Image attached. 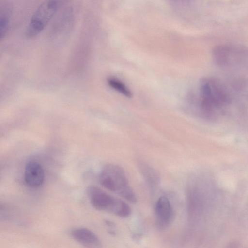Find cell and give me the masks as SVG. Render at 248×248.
<instances>
[{
    "instance_id": "6da1fadb",
    "label": "cell",
    "mask_w": 248,
    "mask_h": 248,
    "mask_svg": "<svg viewBox=\"0 0 248 248\" xmlns=\"http://www.w3.org/2000/svg\"><path fill=\"white\" fill-rule=\"evenodd\" d=\"M192 104L206 114L227 105L230 96L227 88L218 79L207 77L200 82L198 94L192 96Z\"/></svg>"
},
{
    "instance_id": "7a4b0ae2",
    "label": "cell",
    "mask_w": 248,
    "mask_h": 248,
    "mask_svg": "<svg viewBox=\"0 0 248 248\" xmlns=\"http://www.w3.org/2000/svg\"><path fill=\"white\" fill-rule=\"evenodd\" d=\"M101 185L132 203L137 202L136 196L130 186L124 170L118 165L109 164L102 168L99 177Z\"/></svg>"
},
{
    "instance_id": "3957f363",
    "label": "cell",
    "mask_w": 248,
    "mask_h": 248,
    "mask_svg": "<svg viewBox=\"0 0 248 248\" xmlns=\"http://www.w3.org/2000/svg\"><path fill=\"white\" fill-rule=\"evenodd\" d=\"M87 193L90 203L95 209L110 212L121 217H128L131 214L130 206L124 201L108 194L102 189L91 186Z\"/></svg>"
},
{
    "instance_id": "277c9868",
    "label": "cell",
    "mask_w": 248,
    "mask_h": 248,
    "mask_svg": "<svg viewBox=\"0 0 248 248\" xmlns=\"http://www.w3.org/2000/svg\"><path fill=\"white\" fill-rule=\"evenodd\" d=\"M248 57V50L244 46L235 43L220 44L212 51L213 61L221 68H230L243 63Z\"/></svg>"
},
{
    "instance_id": "5b68a950",
    "label": "cell",
    "mask_w": 248,
    "mask_h": 248,
    "mask_svg": "<svg viewBox=\"0 0 248 248\" xmlns=\"http://www.w3.org/2000/svg\"><path fill=\"white\" fill-rule=\"evenodd\" d=\"M58 7L59 2L56 0L42 2L30 18L25 32L26 37L33 38L39 34L55 14Z\"/></svg>"
},
{
    "instance_id": "8992f818",
    "label": "cell",
    "mask_w": 248,
    "mask_h": 248,
    "mask_svg": "<svg viewBox=\"0 0 248 248\" xmlns=\"http://www.w3.org/2000/svg\"><path fill=\"white\" fill-rule=\"evenodd\" d=\"M155 211L157 224L159 227L165 228L171 223L174 213L168 198L161 196L158 198L155 203Z\"/></svg>"
},
{
    "instance_id": "52a82bcc",
    "label": "cell",
    "mask_w": 248,
    "mask_h": 248,
    "mask_svg": "<svg viewBox=\"0 0 248 248\" xmlns=\"http://www.w3.org/2000/svg\"><path fill=\"white\" fill-rule=\"evenodd\" d=\"M70 233L73 239L86 248H102V244L98 237L88 228H75L70 231Z\"/></svg>"
},
{
    "instance_id": "ba28073f",
    "label": "cell",
    "mask_w": 248,
    "mask_h": 248,
    "mask_svg": "<svg viewBox=\"0 0 248 248\" xmlns=\"http://www.w3.org/2000/svg\"><path fill=\"white\" fill-rule=\"evenodd\" d=\"M45 173L41 165L36 161L28 162L25 168L24 180L30 187L37 188L44 183Z\"/></svg>"
},
{
    "instance_id": "9c48e42d",
    "label": "cell",
    "mask_w": 248,
    "mask_h": 248,
    "mask_svg": "<svg viewBox=\"0 0 248 248\" xmlns=\"http://www.w3.org/2000/svg\"><path fill=\"white\" fill-rule=\"evenodd\" d=\"M108 86L113 90L127 98L132 96V93L122 81L115 77H109L107 80Z\"/></svg>"
},
{
    "instance_id": "30bf717a",
    "label": "cell",
    "mask_w": 248,
    "mask_h": 248,
    "mask_svg": "<svg viewBox=\"0 0 248 248\" xmlns=\"http://www.w3.org/2000/svg\"><path fill=\"white\" fill-rule=\"evenodd\" d=\"M11 10L6 6L1 9L0 14V38L2 39L7 32Z\"/></svg>"
},
{
    "instance_id": "8fae6325",
    "label": "cell",
    "mask_w": 248,
    "mask_h": 248,
    "mask_svg": "<svg viewBox=\"0 0 248 248\" xmlns=\"http://www.w3.org/2000/svg\"><path fill=\"white\" fill-rule=\"evenodd\" d=\"M140 170L143 177L150 186H155L157 184L158 176L152 168L145 164H142Z\"/></svg>"
}]
</instances>
